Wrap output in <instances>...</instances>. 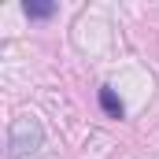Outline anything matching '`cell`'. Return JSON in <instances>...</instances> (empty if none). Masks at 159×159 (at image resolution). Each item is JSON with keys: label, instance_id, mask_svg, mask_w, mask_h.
<instances>
[{"label": "cell", "instance_id": "cell-1", "mask_svg": "<svg viewBox=\"0 0 159 159\" xmlns=\"http://www.w3.org/2000/svg\"><path fill=\"white\" fill-rule=\"evenodd\" d=\"M41 148H44V126L34 115H22V119L11 122V129H7V156L11 159L34 156Z\"/></svg>", "mask_w": 159, "mask_h": 159}, {"label": "cell", "instance_id": "cell-2", "mask_svg": "<svg viewBox=\"0 0 159 159\" xmlns=\"http://www.w3.org/2000/svg\"><path fill=\"white\" fill-rule=\"evenodd\" d=\"M96 100H100V111H104L107 119H122V115H126V107H122V100L115 96L111 85H104V89L96 93Z\"/></svg>", "mask_w": 159, "mask_h": 159}, {"label": "cell", "instance_id": "cell-3", "mask_svg": "<svg viewBox=\"0 0 159 159\" xmlns=\"http://www.w3.org/2000/svg\"><path fill=\"white\" fill-rule=\"evenodd\" d=\"M22 11H26V19H52L56 15V4L52 0H26Z\"/></svg>", "mask_w": 159, "mask_h": 159}]
</instances>
